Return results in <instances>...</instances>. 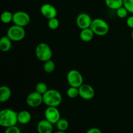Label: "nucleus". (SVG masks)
<instances>
[{
    "label": "nucleus",
    "mask_w": 133,
    "mask_h": 133,
    "mask_svg": "<svg viewBox=\"0 0 133 133\" xmlns=\"http://www.w3.org/2000/svg\"><path fill=\"white\" fill-rule=\"evenodd\" d=\"M31 21V18L28 13L24 11H17L13 14L12 22L14 25L25 27L28 25Z\"/></svg>",
    "instance_id": "7"
},
{
    "label": "nucleus",
    "mask_w": 133,
    "mask_h": 133,
    "mask_svg": "<svg viewBox=\"0 0 133 133\" xmlns=\"http://www.w3.org/2000/svg\"><path fill=\"white\" fill-rule=\"evenodd\" d=\"M126 24L128 26L129 28L133 29V15L130 16L127 18V20H126Z\"/></svg>",
    "instance_id": "28"
},
{
    "label": "nucleus",
    "mask_w": 133,
    "mask_h": 133,
    "mask_svg": "<svg viewBox=\"0 0 133 133\" xmlns=\"http://www.w3.org/2000/svg\"><path fill=\"white\" fill-rule=\"evenodd\" d=\"M55 133H66V132H65V131H57V132H55Z\"/></svg>",
    "instance_id": "30"
},
{
    "label": "nucleus",
    "mask_w": 133,
    "mask_h": 133,
    "mask_svg": "<svg viewBox=\"0 0 133 133\" xmlns=\"http://www.w3.org/2000/svg\"><path fill=\"white\" fill-rule=\"evenodd\" d=\"M6 36L12 42L22 41L25 36V31L24 27L13 25L8 29Z\"/></svg>",
    "instance_id": "5"
},
{
    "label": "nucleus",
    "mask_w": 133,
    "mask_h": 133,
    "mask_svg": "<svg viewBox=\"0 0 133 133\" xmlns=\"http://www.w3.org/2000/svg\"><path fill=\"white\" fill-rule=\"evenodd\" d=\"M79 96L85 100H90L95 96V90L93 87L88 84H83L79 88Z\"/></svg>",
    "instance_id": "11"
},
{
    "label": "nucleus",
    "mask_w": 133,
    "mask_h": 133,
    "mask_svg": "<svg viewBox=\"0 0 133 133\" xmlns=\"http://www.w3.org/2000/svg\"><path fill=\"white\" fill-rule=\"evenodd\" d=\"M43 101L47 107H57L62 101V95L59 91L55 89L48 90L43 95Z\"/></svg>",
    "instance_id": "2"
},
{
    "label": "nucleus",
    "mask_w": 133,
    "mask_h": 133,
    "mask_svg": "<svg viewBox=\"0 0 133 133\" xmlns=\"http://www.w3.org/2000/svg\"><path fill=\"white\" fill-rule=\"evenodd\" d=\"M13 14L10 11H4L1 15V21L3 23H9L12 22Z\"/></svg>",
    "instance_id": "21"
},
{
    "label": "nucleus",
    "mask_w": 133,
    "mask_h": 133,
    "mask_svg": "<svg viewBox=\"0 0 133 133\" xmlns=\"http://www.w3.org/2000/svg\"><path fill=\"white\" fill-rule=\"evenodd\" d=\"M105 4L109 9L116 10L123 6V0H105Z\"/></svg>",
    "instance_id": "18"
},
{
    "label": "nucleus",
    "mask_w": 133,
    "mask_h": 133,
    "mask_svg": "<svg viewBox=\"0 0 133 133\" xmlns=\"http://www.w3.org/2000/svg\"><path fill=\"white\" fill-rule=\"evenodd\" d=\"M35 90L37 92L41 94L42 95H44L47 91L48 90V85L45 84L44 82H39L36 84V87H35Z\"/></svg>",
    "instance_id": "23"
},
{
    "label": "nucleus",
    "mask_w": 133,
    "mask_h": 133,
    "mask_svg": "<svg viewBox=\"0 0 133 133\" xmlns=\"http://www.w3.org/2000/svg\"><path fill=\"white\" fill-rule=\"evenodd\" d=\"M44 70L47 74H51L55 69V64L51 59L44 62Z\"/></svg>",
    "instance_id": "20"
},
{
    "label": "nucleus",
    "mask_w": 133,
    "mask_h": 133,
    "mask_svg": "<svg viewBox=\"0 0 133 133\" xmlns=\"http://www.w3.org/2000/svg\"><path fill=\"white\" fill-rule=\"evenodd\" d=\"M67 81L70 87L79 88L83 84V77L77 70H71L67 74Z\"/></svg>",
    "instance_id": "6"
},
{
    "label": "nucleus",
    "mask_w": 133,
    "mask_h": 133,
    "mask_svg": "<svg viewBox=\"0 0 133 133\" xmlns=\"http://www.w3.org/2000/svg\"><path fill=\"white\" fill-rule=\"evenodd\" d=\"M26 103L30 107L36 108L44 103L43 95L36 91L30 93L26 98Z\"/></svg>",
    "instance_id": "8"
},
{
    "label": "nucleus",
    "mask_w": 133,
    "mask_h": 133,
    "mask_svg": "<svg viewBox=\"0 0 133 133\" xmlns=\"http://www.w3.org/2000/svg\"><path fill=\"white\" fill-rule=\"evenodd\" d=\"M95 34L90 28L82 29L80 32V38L84 42H88L92 40Z\"/></svg>",
    "instance_id": "16"
},
{
    "label": "nucleus",
    "mask_w": 133,
    "mask_h": 133,
    "mask_svg": "<svg viewBox=\"0 0 133 133\" xmlns=\"http://www.w3.org/2000/svg\"><path fill=\"white\" fill-rule=\"evenodd\" d=\"M12 90L7 86H2L0 87V101L6 102L11 97Z\"/></svg>",
    "instance_id": "15"
},
{
    "label": "nucleus",
    "mask_w": 133,
    "mask_h": 133,
    "mask_svg": "<svg viewBox=\"0 0 133 133\" xmlns=\"http://www.w3.org/2000/svg\"><path fill=\"white\" fill-rule=\"evenodd\" d=\"M66 94H67V96H68L71 99L76 98V97H77L78 96H79V88L70 87V88H68Z\"/></svg>",
    "instance_id": "22"
},
{
    "label": "nucleus",
    "mask_w": 133,
    "mask_h": 133,
    "mask_svg": "<svg viewBox=\"0 0 133 133\" xmlns=\"http://www.w3.org/2000/svg\"><path fill=\"white\" fill-rule=\"evenodd\" d=\"M40 12L42 15L49 19L56 18L57 15V10L53 5L49 3L44 4L40 7Z\"/></svg>",
    "instance_id": "12"
},
{
    "label": "nucleus",
    "mask_w": 133,
    "mask_h": 133,
    "mask_svg": "<svg viewBox=\"0 0 133 133\" xmlns=\"http://www.w3.org/2000/svg\"><path fill=\"white\" fill-rule=\"evenodd\" d=\"M92 20L90 16L87 13H80L76 18V24L81 29L90 28Z\"/></svg>",
    "instance_id": "10"
},
{
    "label": "nucleus",
    "mask_w": 133,
    "mask_h": 133,
    "mask_svg": "<svg viewBox=\"0 0 133 133\" xmlns=\"http://www.w3.org/2000/svg\"><path fill=\"white\" fill-rule=\"evenodd\" d=\"M5 133H21V131L19 127L14 125L6 128Z\"/></svg>",
    "instance_id": "27"
},
{
    "label": "nucleus",
    "mask_w": 133,
    "mask_h": 133,
    "mask_svg": "<svg viewBox=\"0 0 133 133\" xmlns=\"http://www.w3.org/2000/svg\"><path fill=\"white\" fill-rule=\"evenodd\" d=\"M45 119L49 121L53 124H56L58 120L61 119V114L57 109L55 107H48L44 112Z\"/></svg>",
    "instance_id": "9"
},
{
    "label": "nucleus",
    "mask_w": 133,
    "mask_h": 133,
    "mask_svg": "<svg viewBox=\"0 0 133 133\" xmlns=\"http://www.w3.org/2000/svg\"><path fill=\"white\" fill-rule=\"evenodd\" d=\"M59 21L57 18H53L51 19H49L48 22V25L50 29L55 30L59 27Z\"/></svg>",
    "instance_id": "24"
},
{
    "label": "nucleus",
    "mask_w": 133,
    "mask_h": 133,
    "mask_svg": "<svg viewBox=\"0 0 133 133\" xmlns=\"http://www.w3.org/2000/svg\"><path fill=\"white\" fill-rule=\"evenodd\" d=\"M90 28L92 30L94 33L97 36H105L109 32V25L107 22L101 18L93 19Z\"/></svg>",
    "instance_id": "4"
},
{
    "label": "nucleus",
    "mask_w": 133,
    "mask_h": 133,
    "mask_svg": "<svg viewBox=\"0 0 133 133\" xmlns=\"http://www.w3.org/2000/svg\"><path fill=\"white\" fill-rule=\"evenodd\" d=\"M56 126L58 131H66L69 127V122L64 118H61L56 123Z\"/></svg>",
    "instance_id": "19"
},
{
    "label": "nucleus",
    "mask_w": 133,
    "mask_h": 133,
    "mask_svg": "<svg viewBox=\"0 0 133 133\" xmlns=\"http://www.w3.org/2000/svg\"><path fill=\"white\" fill-rule=\"evenodd\" d=\"M31 113L27 110H22L18 112V121L21 124H27L31 122Z\"/></svg>",
    "instance_id": "14"
},
{
    "label": "nucleus",
    "mask_w": 133,
    "mask_h": 133,
    "mask_svg": "<svg viewBox=\"0 0 133 133\" xmlns=\"http://www.w3.org/2000/svg\"><path fill=\"white\" fill-rule=\"evenodd\" d=\"M123 6L127 9L129 12L133 14V0H123Z\"/></svg>",
    "instance_id": "26"
},
{
    "label": "nucleus",
    "mask_w": 133,
    "mask_h": 133,
    "mask_svg": "<svg viewBox=\"0 0 133 133\" xmlns=\"http://www.w3.org/2000/svg\"><path fill=\"white\" fill-rule=\"evenodd\" d=\"M86 133H102L101 132V130L98 128H96V127H93V128H91L90 129H88Z\"/></svg>",
    "instance_id": "29"
},
{
    "label": "nucleus",
    "mask_w": 133,
    "mask_h": 133,
    "mask_svg": "<svg viewBox=\"0 0 133 133\" xmlns=\"http://www.w3.org/2000/svg\"><path fill=\"white\" fill-rule=\"evenodd\" d=\"M129 11L124 6H122V7L119 8L116 10V14L119 18H125L128 15Z\"/></svg>",
    "instance_id": "25"
},
{
    "label": "nucleus",
    "mask_w": 133,
    "mask_h": 133,
    "mask_svg": "<svg viewBox=\"0 0 133 133\" xmlns=\"http://www.w3.org/2000/svg\"><path fill=\"white\" fill-rule=\"evenodd\" d=\"M35 55L39 61L45 62L51 59L53 52L50 46L48 44L42 42L36 45L35 49Z\"/></svg>",
    "instance_id": "3"
},
{
    "label": "nucleus",
    "mask_w": 133,
    "mask_h": 133,
    "mask_svg": "<svg viewBox=\"0 0 133 133\" xmlns=\"http://www.w3.org/2000/svg\"><path fill=\"white\" fill-rule=\"evenodd\" d=\"M36 129L38 133H52L53 131V123L46 119H42L38 123Z\"/></svg>",
    "instance_id": "13"
},
{
    "label": "nucleus",
    "mask_w": 133,
    "mask_h": 133,
    "mask_svg": "<svg viewBox=\"0 0 133 133\" xmlns=\"http://www.w3.org/2000/svg\"><path fill=\"white\" fill-rule=\"evenodd\" d=\"M18 112L10 109H5L0 112V125L7 128L18 123Z\"/></svg>",
    "instance_id": "1"
},
{
    "label": "nucleus",
    "mask_w": 133,
    "mask_h": 133,
    "mask_svg": "<svg viewBox=\"0 0 133 133\" xmlns=\"http://www.w3.org/2000/svg\"><path fill=\"white\" fill-rule=\"evenodd\" d=\"M12 40L7 36H3L0 39V49L3 52H8L12 48Z\"/></svg>",
    "instance_id": "17"
},
{
    "label": "nucleus",
    "mask_w": 133,
    "mask_h": 133,
    "mask_svg": "<svg viewBox=\"0 0 133 133\" xmlns=\"http://www.w3.org/2000/svg\"><path fill=\"white\" fill-rule=\"evenodd\" d=\"M131 37H132V39L133 40V29H132V32H131Z\"/></svg>",
    "instance_id": "31"
}]
</instances>
